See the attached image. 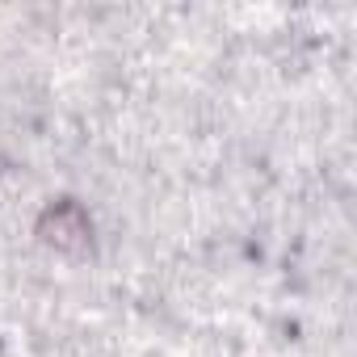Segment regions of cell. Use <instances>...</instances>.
<instances>
[{"label":"cell","mask_w":357,"mask_h":357,"mask_svg":"<svg viewBox=\"0 0 357 357\" xmlns=\"http://www.w3.org/2000/svg\"><path fill=\"white\" fill-rule=\"evenodd\" d=\"M38 231H43L47 244L68 248V252H80V248L93 240V223H89V215H84L76 202H59V206H51V211L43 215Z\"/></svg>","instance_id":"obj_1"}]
</instances>
